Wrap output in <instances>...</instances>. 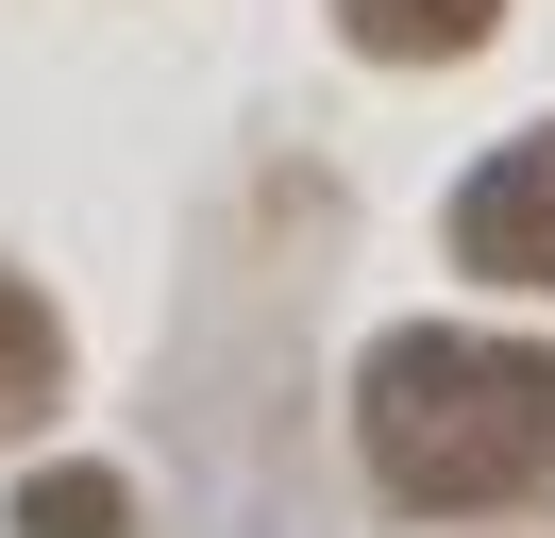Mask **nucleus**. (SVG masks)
Here are the masks:
<instances>
[{
  "label": "nucleus",
  "instance_id": "f257e3e1",
  "mask_svg": "<svg viewBox=\"0 0 555 538\" xmlns=\"http://www.w3.org/2000/svg\"><path fill=\"white\" fill-rule=\"evenodd\" d=\"M353 437L404 504H521L555 488V354L521 336H387L371 387H353Z\"/></svg>",
  "mask_w": 555,
  "mask_h": 538
},
{
  "label": "nucleus",
  "instance_id": "f03ea898",
  "mask_svg": "<svg viewBox=\"0 0 555 538\" xmlns=\"http://www.w3.org/2000/svg\"><path fill=\"white\" fill-rule=\"evenodd\" d=\"M454 269L555 286V134H521V152H488L472 185H454Z\"/></svg>",
  "mask_w": 555,
  "mask_h": 538
},
{
  "label": "nucleus",
  "instance_id": "7ed1b4c3",
  "mask_svg": "<svg viewBox=\"0 0 555 538\" xmlns=\"http://www.w3.org/2000/svg\"><path fill=\"white\" fill-rule=\"evenodd\" d=\"M488 17L505 0H337V34L371 67H454V51H488Z\"/></svg>",
  "mask_w": 555,
  "mask_h": 538
},
{
  "label": "nucleus",
  "instance_id": "20e7f679",
  "mask_svg": "<svg viewBox=\"0 0 555 538\" xmlns=\"http://www.w3.org/2000/svg\"><path fill=\"white\" fill-rule=\"evenodd\" d=\"M51 370H68V336H51V303L17 286V269H0V421H35V404H51Z\"/></svg>",
  "mask_w": 555,
  "mask_h": 538
},
{
  "label": "nucleus",
  "instance_id": "39448f33",
  "mask_svg": "<svg viewBox=\"0 0 555 538\" xmlns=\"http://www.w3.org/2000/svg\"><path fill=\"white\" fill-rule=\"evenodd\" d=\"M135 504H118V471H35L17 488V538H118Z\"/></svg>",
  "mask_w": 555,
  "mask_h": 538
}]
</instances>
